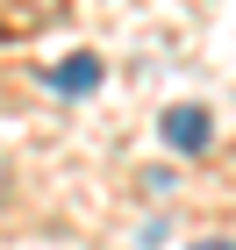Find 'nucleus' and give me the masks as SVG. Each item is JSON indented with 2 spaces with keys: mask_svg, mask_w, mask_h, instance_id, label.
I'll return each instance as SVG.
<instances>
[{
  "mask_svg": "<svg viewBox=\"0 0 236 250\" xmlns=\"http://www.w3.org/2000/svg\"><path fill=\"white\" fill-rule=\"evenodd\" d=\"M50 86H58V93H93L100 86V58L93 50H72L64 64H50Z\"/></svg>",
  "mask_w": 236,
  "mask_h": 250,
  "instance_id": "2",
  "label": "nucleus"
},
{
  "mask_svg": "<svg viewBox=\"0 0 236 250\" xmlns=\"http://www.w3.org/2000/svg\"><path fill=\"white\" fill-rule=\"evenodd\" d=\"M0 193H7V165H0Z\"/></svg>",
  "mask_w": 236,
  "mask_h": 250,
  "instance_id": "3",
  "label": "nucleus"
},
{
  "mask_svg": "<svg viewBox=\"0 0 236 250\" xmlns=\"http://www.w3.org/2000/svg\"><path fill=\"white\" fill-rule=\"evenodd\" d=\"M165 143L172 150H208V107H165Z\"/></svg>",
  "mask_w": 236,
  "mask_h": 250,
  "instance_id": "1",
  "label": "nucleus"
}]
</instances>
